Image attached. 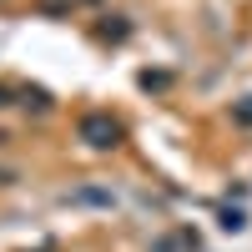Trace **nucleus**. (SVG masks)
I'll use <instances>...</instances> for the list:
<instances>
[{
    "label": "nucleus",
    "mask_w": 252,
    "mask_h": 252,
    "mask_svg": "<svg viewBox=\"0 0 252 252\" xmlns=\"http://www.w3.org/2000/svg\"><path fill=\"white\" fill-rule=\"evenodd\" d=\"M76 131H81V141H86L91 152H111V146L121 141V121H116L111 111H86Z\"/></svg>",
    "instance_id": "nucleus-1"
},
{
    "label": "nucleus",
    "mask_w": 252,
    "mask_h": 252,
    "mask_svg": "<svg viewBox=\"0 0 252 252\" xmlns=\"http://www.w3.org/2000/svg\"><path fill=\"white\" fill-rule=\"evenodd\" d=\"M182 247H197V232H177V237L152 242V252H182Z\"/></svg>",
    "instance_id": "nucleus-2"
},
{
    "label": "nucleus",
    "mask_w": 252,
    "mask_h": 252,
    "mask_svg": "<svg viewBox=\"0 0 252 252\" xmlns=\"http://www.w3.org/2000/svg\"><path fill=\"white\" fill-rule=\"evenodd\" d=\"M136 81H141L146 91H166V81H172V76H166V71H141Z\"/></svg>",
    "instance_id": "nucleus-3"
},
{
    "label": "nucleus",
    "mask_w": 252,
    "mask_h": 252,
    "mask_svg": "<svg viewBox=\"0 0 252 252\" xmlns=\"http://www.w3.org/2000/svg\"><path fill=\"white\" fill-rule=\"evenodd\" d=\"M66 202H91V207H111V192H76Z\"/></svg>",
    "instance_id": "nucleus-4"
},
{
    "label": "nucleus",
    "mask_w": 252,
    "mask_h": 252,
    "mask_svg": "<svg viewBox=\"0 0 252 252\" xmlns=\"http://www.w3.org/2000/svg\"><path fill=\"white\" fill-rule=\"evenodd\" d=\"M26 106H35V111H51V96H46V91H40V86H35V91L26 86Z\"/></svg>",
    "instance_id": "nucleus-5"
},
{
    "label": "nucleus",
    "mask_w": 252,
    "mask_h": 252,
    "mask_svg": "<svg viewBox=\"0 0 252 252\" xmlns=\"http://www.w3.org/2000/svg\"><path fill=\"white\" fill-rule=\"evenodd\" d=\"M232 116H237V126H252V96H247V101H237Z\"/></svg>",
    "instance_id": "nucleus-6"
},
{
    "label": "nucleus",
    "mask_w": 252,
    "mask_h": 252,
    "mask_svg": "<svg viewBox=\"0 0 252 252\" xmlns=\"http://www.w3.org/2000/svg\"><path fill=\"white\" fill-rule=\"evenodd\" d=\"M222 227H227V232H242L247 217H242V212H222Z\"/></svg>",
    "instance_id": "nucleus-7"
},
{
    "label": "nucleus",
    "mask_w": 252,
    "mask_h": 252,
    "mask_svg": "<svg viewBox=\"0 0 252 252\" xmlns=\"http://www.w3.org/2000/svg\"><path fill=\"white\" fill-rule=\"evenodd\" d=\"M71 0H40V10H66Z\"/></svg>",
    "instance_id": "nucleus-8"
},
{
    "label": "nucleus",
    "mask_w": 252,
    "mask_h": 252,
    "mask_svg": "<svg viewBox=\"0 0 252 252\" xmlns=\"http://www.w3.org/2000/svg\"><path fill=\"white\" fill-rule=\"evenodd\" d=\"M0 106H10V91H5V86H0Z\"/></svg>",
    "instance_id": "nucleus-9"
}]
</instances>
